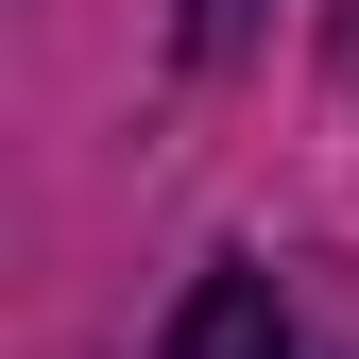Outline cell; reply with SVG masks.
<instances>
[{"instance_id": "1", "label": "cell", "mask_w": 359, "mask_h": 359, "mask_svg": "<svg viewBox=\"0 0 359 359\" xmlns=\"http://www.w3.org/2000/svg\"><path fill=\"white\" fill-rule=\"evenodd\" d=\"M154 359H291V291L257 274V257H222V274L171 308V342H154Z\"/></svg>"}, {"instance_id": "2", "label": "cell", "mask_w": 359, "mask_h": 359, "mask_svg": "<svg viewBox=\"0 0 359 359\" xmlns=\"http://www.w3.org/2000/svg\"><path fill=\"white\" fill-rule=\"evenodd\" d=\"M257 18H274V0H189V52H240Z\"/></svg>"}]
</instances>
